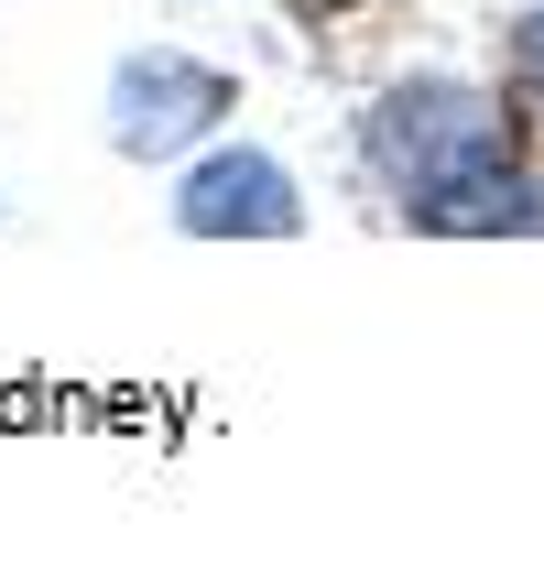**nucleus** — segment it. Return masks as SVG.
<instances>
[{"label":"nucleus","mask_w":544,"mask_h":566,"mask_svg":"<svg viewBox=\"0 0 544 566\" xmlns=\"http://www.w3.org/2000/svg\"><path fill=\"white\" fill-rule=\"evenodd\" d=\"M175 229L186 240H294L305 229V197H294V175L251 153V142H218L197 175L175 186Z\"/></svg>","instance_id":"7ed1b4c3"},{"label":"nucleus","mask_w":544,"mask_h":566,"mask_svg":"<svg viewBox=\"0 0 544 566\" xmlns=\"http://www.w3.org/2000/svg\"><path fill=\"white\" fill-rule=\"evenodd\" d=\"M512 66H523V87L544 98V11H523V33H512Z\"/></svg>","instance_id":"39448f33"},{"label":"nucleus","mask_w":544,"mask_h":566,"mask_svg":"<svg viewBox=\"0 0 544 566\" xmlns=\"http://www.w3.org/2000/svg\"><path fill=\"white\" fill-rule=\"evenodd\" d=\"M218 109H229V76L197 66V55H121V76H109V142L132 153V164H175L186 142L218 132Z\"/></svg>","instance_id":"f03ea898"},{"label":"nucleus","mask_w":544,"mask_h":566,"mask_svg":"<svg viewBox=\"0 0 544 566\" xmlns=\"http://www.w3.org/2000/svg\"><path fill=\"white\" fill-rule=\"evenodd\" d=\"M370 175L404 197V218L425 208V197H458V186H479V175H501L512 164V142H523V120H512V98H490V87H458V76H414V87H393L381 109H370Z\"/></svg>","instance_id":"f257e3e1"},{"label":"nucleus","mask_w":544,"mask_h":566,"mask_svg":"<svg viewBox=\"0 0 544 566\" xmlns=\"http://www.w3.org/2000/svg\"><path fill=\"white\" fill-rule=\"evenodd\" d=\"M414 229H447V240H479V229H534V240H544V186L501 164V175H479V186H458V197H425Z\"/></svg>","instance_id":"20e7f679"}]
</instances>
